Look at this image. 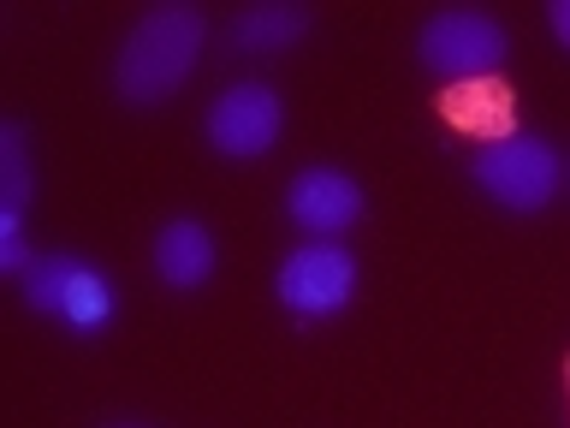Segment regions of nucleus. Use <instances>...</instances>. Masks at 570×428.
<instances>
[{"instance_id":"1","label":"nucleus","mask_w":570,"mask_h":428,"mask_svg":"<svg viewBox=\"0 0 570 428\" xmlns=\"http://www.w3.org/2000/svg\"><path fill=\"white\" fill-rule=\"evenodd\" d=\"M208 42V18L203 7H155L137 18V30L125 36L119 60H114V84L131 107H155L167 101L178 84L196 71V54Z\"/></svg>"},{"instance_id":"2","label":"nucleus","mask_w":570,"mask_h":428,"mask_svg":"<svg viewBox=\"0 0 570 428\" xmlns=\"http://www.w3.org/2000/svg\"><path fill=\"white\" fill-rule=\"evenodd\" d=\"M559 178H564L559 149L534 132H517V137H499L488 149H475V185L511 214H541L559 196Z\"/></svg>"},{"instance_id":"3","label":"nucleus","mask_w":570,"mask_h":428,"mask_svg":"<svg viewBox=\"0 0 570 428\" xmlns=\"http://www.w3.org/2000/svg\"><path fill=\"white\" fill-rule=\"evenodd\" d=\"M24 298L30 310L66 321L71 333H101L114 321V285H107L101 268L78 256H36L24 274Z\"/></svg>"},{"instance_id":"4","label":"nucleus","mask_w":570,"mask_h":428,"mask_svg":"<svg viewBox=\"0 0 570 428\" xmlns=\"http://www.w3.org/2000/svg\"><path fill=\"white\" fill-rule=\"evenodd\" d=\"M422 60L428 71L452 84H470V78H499V60H505V25L475 7H445L428 18L422 30Z\"/></svg>"},{"instance_id":"5","label":"nucleus","mask_w":570,"mask_h":428,"mask_svg":"<svg viewBox=\"0 0 570 428\" xmlns=\"http://www.w3.org/2000/svg\"><path fill=\"white\" fill-rule=\"evenodd\" d=\"M356 292V262L345 244L333 239H315V244H297L279 268V303L303 321H321V315H338Z\"/></svg>"},{"instance_id":"6","label":"nucleus","mask_w":570,"mask_h":428,"mask_svg":"<svg viewBox=\"0 0 570 428\" xmlns=\"http://www.w3.org/2000/svg\"><path fill=\"white\" fill-rule=\"evenodd\" d=\"M285 125V107L267 84H232L220 101L208 107V143L232 160H256L274 149Z\"/></svg>"},{"instance_id":"7","label":"nucleus","mask_w":570,"mask_h":428,"mask_svg":"<svg viewBox=\"0 0 570 428\" xmlns=\"http://www.w3.org/2000/svg\"><path fill=\"white\" fill-rule=\"evenodd\" d=\"M285 214H292L309 239H338V232L356 226V214H363V191H356V178L333 173V167H303L292 178V191H285Z\"/></svg>"},{"instance_id":"8","label":"nucleus","mask_w":570,"mask_h":428,"mask_svg":"<svg viewBox=\"0 0 570 428\" xmlns=\"http://www.w3.org/2000/svg\"><path fill=\"white\" fill-rule=\"evenodd\" d=\"M440 119L463 137L499 143L517 137V89L505 78H470V84H445L440 89Z\"/></svg>"},{"instance_id":"9","label":"nucleus","mask_w":570,"mask_h":428,"mask_svg":"<svg viewBox=\"0 0 570 428\" xmlns=\"http://www.w3.org/2000/svg\"><path fill=\"white\" fill-rule=\"evenodd\" d=\"M155 274L178 285V292H196L208 274H214V239H208V226L203 221H173V226H160V239H155Z\"/></svg>"},{"instance_id":"10","label":"nucleus","mask_w":570,"mask_h":428,"mask_svg":"<svg viewBox=\"0 0 570 428\" xmlns=\"http://www.w3.org/2000/svg\"><path fill=\"white\" fill-rule=\"evenodd\" d=\"M309 30V7H292V0H262V7H249L232 18V48L244 54H274L285 42H297V36Z\"/></svg>"},{"instance_id":"11","label":"nucleus","mask_w":570,"mask_h":428,"mask_svg":"<svg viewBox=\"0 0 570 428\" xmlns=\"http://www.w3.org/2000/svg\"><path fill=\"white\" fill-rule=\"evenodd\" d=\"M30 203V155H24V132L0 125V208L24 214Z\"/></svg>"},{"instance_id":"12","label":"nucleus","mask_w":570,"mask_h":428,"mask_svg":"<svg viewBox=\"0 0 570 428\" xmlns=\"http://www.w3.org/2000/svg\"><path fill=\"white\" fill-rule=\"evenodd\" d=\"M24 214H12V208H0V268H7V274H30V250H24Z\"/></svg>"},{"instance_id":"13","label":"nucleus","mask_w":570,"mask_h":428,"mask_svg":"<svg viewBox=\"0 0 570 428\" xmlns=\"http://www.w3.org/2000/svg\"><path fill=\"white\" fill-rule=\"evenodd\" d=\"M552 36L570 48V0H552Z\"/></svg>"},{"instance_id":"14","label":"nucleus","mask_w":570,"mask_h":428,"mask_svg":"<svg viewBox=\"0 0 570 428\" xmlns=\"http://www.w3.org/2000/svg\"><path fill=\"white\" fill-rule=\"evenodd\" d=\"M564 387H570V363H564Z\"/></svg>"}]
</instances>
